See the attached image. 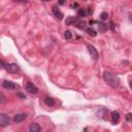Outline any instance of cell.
<instances>
[{
	"mask_svg": "<svg viewBox=\"0 0 132 132\" xmlns=\"http://www.w3.org/2000/svg\"><path fill=\"white\" fill-rule=\"evenodd\" d=\"M103 78H104V80H105L111 88H113V89L118 88L119 85H120V79L118 78V76H116L114 74H112V73H110V72H108V71H105V72L103 73Z\"/></svg>",
	"mask_w": 132,
	"mask_h": 132,
	"instance_id": "cell-1",
	"label": "cell"
},
{
	"mask_svg": "<svg viewBox=\"0 0 132 132\" xmlns=\"http://www.w3.org/2000/svg\"><path fill=\"white\" fill-rule=\"evenodd\" d=\"M87 48H88V52H89L91 58L94 59V60H97L98 57H99V54H98L97 50H96L92 44H88V45H87Z\"/></svg>",
	"mask_w": 132,
	"mask_h": 132,
	"instance_id": "cell-2",
	"label": "cell"
},
{
	"mask_svg": "<svg viewBox=\"0 0 132 132\" xmlns=\"http://www.w3.org/2000/svg\"><path fill=\"white\" fill-rule=\"evenodd\" d=\"M5 70L9 73H16L19 70H20V67L18 64L15 63H11V64H8V65H5Z\"/></svg>",
	"mask_w": 132,
	"mask_h": 132,
	"instance_id": "cell-3",
	"label": "cell"
},
{
	"mask_svg": "<svg viewBox=\"0 0 132 132\" xmlns=\"http://www.w3.org/2000/svg\"><path fill=\"white\" fill-rule=\"evenodd\" d=\"M10 119L6 113H0V126L1 127H5L9 124Z\"/></svg>",
	"mask_w": 132,
	"mask_h": 132,
	"instance_id": "cell-4",
	"label": "cell"
},
{
	"mask_svg": "<svg viewBox=\"0 0 132 132\" xmlns=\"http://www.w3.org/2000/svg\"><path fill=\"white\" fill-rule=\"evenodd\" d=\"M26 90H27L30 94H33V95H35V94L38 93V89L35 87V85H33V84L30 82V81L26 82Z\"/></svg>",
	"mask_w": 132,
	"mask_h": 132,
	"instance_id": "cell-5",
	"label": "cell"
},
{
	"mask_svg": "<svg viewBox=\"0 0 132 132\" xmlns=\"http://www.w3.org/2000/svg\"><path fill=\"white\" fill-rule=\"evenodd\" d=\"M3 88L8 89V90H14L15 89V85H14V82H12L10 80H4L3 81Z\"/></svg>",
	"mask_w": 132,
	"mask_h": 132,
	"instance_id": "cell-6",
	"label": "cell"
},
{
	"mask_svg": "<svg viewBox=\"0 0 132 132\" xmlns=\"http://www.w3.org/2000/svg\"><path fill=\"white\" fill-rule=\"evenodd\" d=\"M27 118V114L26 113H19V114H16V116H14V118H13V122L14 123H20V122H22V121H24L25 119Z\"/></svg>",
	"mask_w": 132,
	"mask_h": 132,
	"instance_id": "cell-7",
	"label": "cell"
},
{
	"mask_svg": "<svg viewBox=\"0 0 132 132\" xmlns=\"http://www.w3.org/2000/svg\"><path fill=\"white\" fill-rule=\"evenodd\" d=\"M29 131H30V132H40V131H41V127H40L38 124L33 123V124L30 125Z\"/></svg>",
	"mask_w": 132,
	"mask_h": 132,
	"instance_id": "cell-8",
	"label": "cell"
},
{
	"mask_svg": "<svg viewBox=\"0 0 132 132\" xmlns=\"http://www.w3.org/2000/svg\"><path fill=\"white\" fill-rule=\"evenodd\" d=\"M53 12H54V14H55V16H56L57 19H59V20H62V19H63V13L61 12V10H60L58 7L54 6V7H53Z\"/></svg>",
	"mask_w": 132,
	"mask_h": 132,
	"instance_id": "cell-9",
	"label": "cell"
},
{
	"mask_svg": "<svg viewBox=\"0 0 132 132\" xmlns=\"http://www.w3.org/2000/svg\"><path fill=\"white\" fill-rule=\"evenodd\" d=\"M120 120V113L117 111V110H113L111 111V121L113 124H117Z\"/></svg>",
	"mask_w": 132,
	"mask_h": 132,
	"instance_id": "cell-10",
	"label": "cell"
},
{
	"mask_svg": "<svg viewBox=\"0 0 132 132\" xmlns=\"http://www.w3.org/2000/svg\"><path fill=\"white\" fill-rule=\"evenodd\" d=\"M86 25H87V23L85 22V21H75L74 22V26L76 27V28H78V29H80V30H82V29H86Z\"/></svg>",
	"mask_w": 132,
	"mask_h": 132,
	"instance_id": "cell-11",
	"label": "cell"
},
{
	"mask_svg": "<svg viewBox=\"0 0 132 132\" xmlns=\"http://www.w3.org/2000/svg\"><path fill=\"white\" fill-rule=\"evenodd\" d=\"M108 29V26L104 23H98V30L100 33H104Z\"/></svg>",
	"mask_w": 132,
	"mask_h": 132,
	"instance_id": "cell-12",
	"label": "cell"
},
{
	"mask_svg": "<svg viewBox=\"0 0 132 132\" xmlns=\"http://www.w3.org/2000/svg\"><path fill=\"white\" fill-rule=\"evenodd\" d=\"M44 103H45L46 105H48V106H53V105L55 104V100H54L52 97L46 96V97L44 98Z\"/></svg>",
	"mask_w": 132,
	"mask_h": 132,
	"instance_id": "cell-13",
	"label": "cell"
},
{
	"mask_svg": "<svg viewBox=\"0 0 132 132\" xmlns=\"http://www.w3.org/2000/svg\"><path fill=\"white\" fill-rule=\"evenodd\" d=\"M77 19L75 18V16H68V18H66V20H65V24L66 25H72V24H74V22L76 21Z\"/></svg>",
	"mask_w": 132,
	"mask_h": 132,
	"instance_id": "cell-14",
	"label": "cell"
},
{
	"mask_svg": "<svg viewBox=\"0 0 132 132\" xmlns=\"http://www.w3.org/2000/svg\"><path fill=\"white\" fill-rule=\"evenodd\" d=\"M86 33H88V35L92 36V37H95L97 35L96 31L93 29V28H86Z\"/></svg>",
	"mask_w": 132,
	"mask_h": 132,
	"instance_id": "cell-15",
	"label": "cell"
},
{
	"mask_svg": "<svg viewBox=\"0 0 132 132\" xmlns=\"http://www.w3.org/2000/svg\"><path fill=\"white\" fill-rule=\"evenodd\" d=\"M87 14H88V12H87L85 9H82V8H81V9H79V10L77 11V15H78V16H80V18L86 16Z\"/></svg>",
	"mask_w": 132,
	"mask_h": 132,
	"instance_id": "cell-16",
	"label": "cell"
},
{
	"mask_svg": "<svg viewBox=\"0 0 132 132\" xmlns=\"http://www.w3.org/2000/svg\"><path fill=\"white\" fill-rule=\"evenodd\" d=\"M64 37H65V39H70V38L72 37V34H71V32H70L69 30L65 31V33H64Z\"/></svg>",
	"mask_w": 132,
	"mask_h": 132,
	"instance_id": "cell-17",
	"label": "cell"
},
{
	"mask_svg": "<svg viewBox=\"0 0 132 132\" xmlns=\"http://www.w3.org/2000/svg\"><path fill=\"white\" fill-rule=\"evenodd\" d=\"M107 18H108V14H107V12H102V13L100 14V19H101L102 21H105V20H107Z\"/></svg>",
	"mask_w": 132,
	"mask_h": 132,
	"instance_id": "cell-18",
	"label": "cell"
},
{
	"mask_svg": "<svg viewBox=\"0 0 132 132\" xmlns=\"http://www.w3.org/2000/svg\"><path fill=\"white\" fill-rule=\"evenodd\" d=\"M4 101H5V96H4V94L2 92H0V104L3 103Z\"/></svg>",
	"mask_w": 132,
	"mask_h": 132,
	"instance_id": "cell-19",
	"label": "cell"
},
{
	"mask_svg": "<svg viewBox=\"0 0 132 132\" xmlns=\"http://www.w3.org/2000/svg\"><path fill=\"white\" fill-rule=\"evenodd\" d=\"M109 28H110L111 31H114V30H116V28H114V23H113V22H110V23H109Z\"/></svg>",
	"mask_w": 132,
	"mask_h": 132,
	"instance_id": "cell-20",
	"label": "cell"
},
{
	"mask_svg": "<svg viewBox=\"0 0 132 132\" xmlns=\"http://www.w3.org/2000/svg\"><path fill=\"white\" fill-rule=\"evenodd\" d=\"M3 68H5V63L2 60H0V69H3Z\"/></svg>",
	"mask_w": 132,
	"mask_h": 132,
	"instance_id": "cell-21",
	"label": "cell"
},
{
	"mask_svg": "<svg viewBox=\"0 0 132 132\" xmlns=\"http://www.w3.org/2000/svg\"><path fill=\"white\" fill-rule=\"evenodd\" d=\"M16 95H18L19 97H21V98H23V99H25V98H26V96H25L24 94H22V93H19V92H18V93H16Z\"/></svg>",
	"mask_w": 132,
	"mask_h": 132,
	"instance_id": "cell-22",
	"label": "cell"
},
{
	"mask_svg": "<svg viewBox=\"0 0 132 132\" xmlns=\"http://www.w3.org/2000/svg\"><path fill=\"white\" fill-rule=\"evenodd\" d=\"M64 3H65V1H64V0H59V4H60V5H63Z\"/></svg>",
	"mask_w": 132,
	"mask_h": 132,
	"instance_id": "cell-23",
	"label": "cell"
},
{
	"mask_svg": "<svg viewBox=\"0 0 132 132\" xmlns=\"http://www.w3.org/2000/svg\"><path fill=\"white\" fill-rule=\"evenodd\" d=\"M130 116H131V113H128V114H127V117H126L127 121H130Z\"/></svg>",
	"mask_w": 132,
	"mask_h": 132,
	"instance_id": "cell-24",
	"label": "cell"
}]
</instances>
